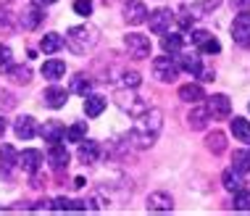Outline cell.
I'll list each match as a JSON object with an SVG mask.
<instances>
[{"instance_id": "obj_1", "label": "cell", "mask_w": 250, "mask_h": 216, "mask_svg": "<svg viewBox=\"0 0 250 216\" xmlns=\"http://www.w3.org/2000/svg\"><path fill=\"white\" fill-rule=\"evenodd\" d=\"M161 127H164V113L158 108H147L145 113L134 116V127H132V145L145 151V148H153L155 140L161 134Z\"/></svg>"}, {"instance_id": "obj_2", "label": "cell", "mask_w": 250, "mask_h": 216, "mask_svg": "<svg viewBox=\"0 0 250 216\" xmlns=\"http://www.w3.org/2000/svg\"><path fill=\"white\" fill-rule=\"evenodd\" d=\"M95 43H98V32L92 29V26H71L69 29V35H66V45L77 53V56H84L87 50H92L95 48Z\"/></svg>"}, {"instance_id": "obj_3", "label": "cell", "mask_w": 250, "mask_h": 216, "mask_svg": "<svg viewBox=\"0 0 250 216\" xmlns=\"http://www.w3.org/2000/svg\"><path fill=\"white\" fill-rule=\"evenodd\" d=\"M116 106L121 108L124 113H129V116H140V113H145L147 108H150V103H147L145 98H140L137 92L132 90V87H124V90L116 92Z\"/></svg>"}, {"instance_id": "obj_4", "label": "cell", "mask_w": 250, "mask_h": 216, "mask_svg": "<svg viewBox=\"0 0 250 216\" xmlns=\"http://www.w3.org/2000/svg\"><path fill=\"white\" fill-rule=\"evenodd\" d=\"M124 48L129 50V56H132L134 61H143V58H147V56L153 53V43H150V37L132 32V35L124 37Z\"/></svg>"}, {"instance_id": "obj_5", "label": "cell", "mask_w": 250, "mask_h": 216, "mask_svg": "<svg viewBox=\"0 0 250 216\" xmlns=\"http://www.w3.org/2000/svg\"><path fill=\"white\" fill-rule=\"evenodd\" d=\"M179 64L174 61L171 56H158L153 61V74L155 79H161V82H174V79L179 77Z\"/></svg>"}, {"instance_id": "obj_6", "label": "cell", "mask_w": 250, "mask_h": 216, "mask_svg": "<svg viewBox=\"0 0 250 216\" xmlns=\"http://www.w3.org/2000/svg\"><path fill=\"white\" fill-rule=\"evenodd\" d=\"M232 40L242 48H250V11H240L232 22Z\"/></svg>"}, {"instance_id": "obj_7", "label": "cell", "mask_w": 250, "mask_h": 216, "mask_svg": "<svg viewBox=\"0 0 250 216\" xmlns=\"http://www.w3.org/2000/svg\"><path fill=\"white\" fill-rule=\"evenodd\" d=\"M147 24H150V32L153 35H166L171 29V22H174V13L168 8H158V11H147Z\"/></svg>"}, {"instance_id": "obj_8", "label": "cell", "mask_w": 250, "mask_h": 216, "mask_svg": "<svg viewBox=\"0 0 250 216\" xmlns=\"http://www.w3.org/2000/svg\"><path fill=\"white\" fill-rule=\"evenodd\" d=\"M206 98H208V95H206ZM206 108H208V113H211V119H227L229 113H232V100H229L224 92H219V95H211V98H208Z\"/></svg>"}, {"instance_id": "obj_9", "label": "cell", "mask_w": 250, "mask_h": 216, "mask_svg": "<svg viewBox=\"0 0 250 216\" xmlns=\"http://www.w3.org/2000/svg\"><path fill=\"white\" fill-rule=\"evenodd\" d=\"M42 153L35 151V148H26V151L19 153V166L24 169L26 174H37L40 169H42Z\"/></svg>"}, {"instance_id": "obj_10", "label": "cell", "mask_w": 250, "mask_h": 216, "mask_svg": "<svg viewBox=\"0 0 250 216\" xmlns=\"http://www.w3.org/2000/svg\"><path fill=\"white\" fill-rule=\"evenodd\" d=\"M124 19H126V24H132V26L143 24L145 19H147V8H145L143 0H126V5H124Z\"/></svg>"}, {"instance_id": "obj_11", "label": "cell", "mask_w": 250, "mask_h": 216, "mask_svg": "<svg viewBox=\"0 0 250 216\" xmlns=\"http://www.w3.org/2000/svg\"><path fill=\"white\" fill-rule=\"evenodd\" d=\"M40 134H42V140L48 145H56L63 140V134H66V127H63V121H58V119H50V121H45L42 124V130H40Z\"/></svg>"}, {"instance_id": "obj_12", "label": "cell", "mask_w": 250, "mask_h": 216, "mask_svg": "<svg viewBox=\"0 0 250 216\" xmlns=\"http://www.w3.org/2000/svg\"><path fill=\"white\" fill-rule=\"evenodd\" d=\"M69 161H71V156H69V151H66L63 145H61V143L50 145L48 164H50V169H53V172H63V169H69Z\"/></svg>"}, {"instance_id": "obj_13", "label": "cell", "mask_w": 250, "mask_h": 216, "mask_svg": "<svg viewBox=\"0 0 250 216\" xmlns=\"http://www.w3.org/2000/svg\"><path fill=\"white\" fill-rule=\"evenodd\" d=\"M147 211H155V214L174 211V198L168 193H150L147 195Z\"/></svg>"}, {"instance_id": "obj_14", "label": "cell", "mask_w": 250, "mask_h": 216, "mask_svg": "<svg viewBox=\"0 0 250 216\" xmlns=\"http://www.w3.org/2000/svg\"><path fill=\"white\" fill-rule=\"evenodd\" d=\"M77 158L82 161V164L87 166V164H95V161L100 158V145L95 143V140H82L79 143V151H77Z\"/></svg>"}, {"instance_id": "obj_15", "label": "cell", "mask_w": 250, "mask_h": 216, "mask_svg": "<svg viewBox=\"0 0 250 216\" xmlns=\"http://www.w3.org/2000/svg\"><path fill=\"white\" fill-rule=\"evenodd\" d=\"M66 100H69V92H66L63 87H58V85H53L42 92V103L48 108H63Z\"/></svg>"}, {"instance_id": "obj_16", "label": "cell", "mask_w": 250, "mask_h": 216, "mask_svg": "<svg viewBox=\"0 0 250 216\" xmlns=\"http://www.w3.org/2000/svg\"><path fill=\"white\" fill-rule=\"evenodd\" d=\"M13 132H16L19 140H32L37 134V121L35 116H19L16 124H13Z\"/></svg>"}, {"instance_id": "obj_17", "label": "cell", "mask_w": 250, "mask_h": 216, "mask_svg": "<svg viewBox=\"0 0 250 216\" xmlns=\"http://www.w3.org/2000/svg\"><path fill=\"white\" fill-rule=\"evenodd\" d=\"M19 19H21V26H24V29H37L40 22L45 19V13H42V8H40V5L29 3V5L21 11V16H19Z\"/></svg>"}, {"instance_id": "obj_18", "label": "cell", "mask_w": 250, "mask_h": 216, "mask_svg": "<svg viewBox=\"0 0 250 216\" xmlns=\"http://www.w3.org/2000/svg\"><path fill=\"white\" fill-rule=\"evenodd\" d=\"M208 121H211V113H208L206 106H195L190 113H187V127L190 130H206Z\"/></svg>"}, {"instance_id": "obj_19", "label": "cell", "mask_w": 250, "mask_h": 216, "mask_svg": "<svg viewBox=\"0 0 250 216\" xmlns=\"http://www.w3.org/2000/svg\"><path fill=\"white\" fill-rule=\"evenodd\" d=\"M66 45V40L58 35V32H48V35H42L40 40V50L45 53V56H53V53H58L61 48Z\"/></svg>"}, {"instance_id": "obj_20", "label": "cell", "mask_w": 250, "mask_h": 216, "mask_svg": "<svg viewBox=\"0 0 250 216\" xmlns=\"http://www.w3.org/2000/svg\"><path fill=\"white\" fill-rule=\"evenodd\" d=\"M105 106H108V100L103 95H92V92H90V95H84V113L90 119H98L100 113L105 111Z\"/></svg>"}, {"instance_id": "obj_21", "label": "cell", "mask_w": 250, "mask_h": 216, "mask_svg": "<svg viewBox=\"0 0 250 216\" xmlns=\"http://www.w3.org/2000/svg\"><path fill=\"white\" fill-rule=\"evenodd\" d=\"M42 77L50 79V82H58L61 77H66V64H63V61H58V58L45 61V64H42Z\"/></svg>"}, {"instance_id": "obj_22", "label": "cell", "mask_w": 250, "mask_h": 216, "mask_svg": "<svg viewBox=\"0 0 250 216\" xmlns=\"http://www.w3.org/2000/svg\"><path fill=\"white\" fill-rule=\"evenodd\" d=\"M53 211H87L90 203L87 200H71V198H56L50 203Z\"/></svg>"}, {"instance_id": "obj_23", "label": "cell", "mask_w": 250, "mask_h": 216, "mask_svg": "<svg viewBox=\"0 0 250 216\" xmlns=\"http://www.w3.org/2000/svg\"><path fill=\"white\" fill-rule=\"evenodd\" d=\"M206 98V92H203L200 85H182L179 87V100H185V103H200V100Z\"/></svg>"}, {"instance_id": "obj_24", "label": "cell", "mask_w": 250, "mask_h": 216, "mask_svg": "<svg viewBox=\"0 0 250 216\" xmlns=\"http://www.w3.org/2000/svg\"><path fill=\"white\" fill-rule=\"evenodd\" d=\"M69 92H77V95H90L92 92V79L87 77V74H77V77H71V85H69Z\"/></svg>"}, {"instance_id": "obj_25", "label": "cell", "mask_w": 250, "mask_h": 216, "mask_svg": "<svg viewBox=\"0 0 250 216\" xmlns=\"http://www.w3.org/2000/svg\"><path fill=\"white\" fill-rule=\"evenodd\" d=\"M221 182H224V187L229 193H237L245 187V179H242V174L240 172H234V169H227L224 174H221Z\"/></svg>"}, {"instance_id": "obj_26", "label": "cell", "mask_w": 250, "mask_h": 216, "mask_svg": "<svg viewBox=\"0 0 250 216\" xmlns=\"http://www.w3.org/2000/svg\"><path fill=\"white\" fill-rule=\"evenodd\" d=\"M232 134H234V140H242V143L250 145V121L242 116H234L232 119Z\"/></svg>"}, {"instance_id": "obj_27", "label": "cell", "mask_w": 250, "mask_h": 216, "mask_svg": "<svg viewBox=\"0 0 250 216\" xmlns=\"http://www.w3.org/2000/svg\"><path fill=\"white\" fill-rule=\"evenodd\" d=\"M16 164H19V153L13 151V145H3V148H0V169L8 174Z\"/></svg>"}, {"instance_id": "obj_28", "label": "cell", "mask_w": 250, "mask_h": 216, "mask_svg": "<svg viewBox=\"0 0 250 216\" xmlns=\"http://www.w3.org/2000/svg\"><path fill=\"white\" fill-rule=\"evenodd\" d=\"M84 137H87V121H74L71 127H66L63 140H69V143H82Z\"/></svg>"}, {"instance_id": "obj_29", "label": "cell", "mask_w": 250, "mask_h": 216, "mask_svg": "<svg viewBox=\"0 0 250 216\" xmlns=\"http://www.w3.org/2000/svg\"><path fill=\"white\" fill-rule=\"evenodd\" d=\"M206 148L211 153H216V156H219V153H224L227 151V134L224 132H211L206 137Z\"/></svg>"}, {"instance_id": "obj_30", "label": "cell", "mask_w": 250, "mask_h": 216, "mask_svg": "<svg viewBox=\"0 0 250 216\" xmlns=\"http://www.w3.org/2000/svg\"><path fill=\"white\" fill-rule=\"evenodd\" d=\"M179 69L192 74V77H200V71H203L200 56H179Z\"/></svg>"}, {"instance_id": "obj_31", "label": "cell", "mask_w": 250, "mask_h": 216, "mask_svg": "<svg viewBox=\"0 0 250 216\" xmlns=\"http://www.w3.org/2000/svg\"><path fill=\"white\" fill-rule=\"evenodd\" d=\"M8 79L13 85H26L32 79V69L29 66H8Z\"/></svg>"}, {"instance_id": "obj_32", "label": "cell", "mask_w": 250, "mask_h": 216, "mask_svg": "<svg viewBox=\"0 0 250 216\" xmlns=\"http://www.w3.org/2000/svg\"><path fill=\"white\" fill-rule=\"evenodd\" d=\"M234 164L232 169L234 172H240V174H250V151H234Z\"/></svg>"}, {"instance_id": "obj_33", "label": "cell", "mask_w": 250, "mask_h": 216, "mask_svg": "<svg viewBox=\"0 0 250 216\" xmlns=\"http://www.w3.org/2000/svg\"><path fill=\"white\" fill-rule=\"evenodd\" d=\"M161 45H164L166 53H171V56H177V53L182 50V45H185V40H182V35H164V40H161Z\"/></svg>"}, {"instance_id": "obj_34", "label": "cell", "mask_w": 250, "mask_h": 216, "mask_svg": "<svg viewBox=\"0 0 250 216\" xmlns=\"http://www.w3.org/2000/svg\"><path fill=\"white\" fill-rule=\"evenodd\" d=\"M232 206L237 208V211H250V190L242 187V190L234 193V203Z\"/></svg>"}, {"instance_id": "obj_35", "label": "cell", "mask_w": 250, "mask_h": 216, "mask_svg": "<svg viewBox=\"0 0 250 216\" xmlns=\"http://www.w3.org/2000/svg\"><path fill=\"white\" fill-rule=\"evenodd\" d=\"M198 48H200V53H206V56H216V53H221V43L211 35L208 40H203Z\"/></svg>"}, {"instance_id": "obj_36", "label": "cell", "mask_w": 250, "mask_h": 216, "mask_svg": "<svg viewBox=\"0 0 250 216\" xmlns=\"http://www.w3.org/2000/svg\"><path fill=\"white\" fill-rule=\"evenodd\" d=\"M74 11L79 13V16H90L92 13V0H74Z\"/></svg>"}, {"instance_id": "obj_37", "label": "cell", "mask_w": 250, "mask_h": 216, "mask_svg": "<svg viewBox=\"0 0 250 216\" xmlns=\"http://www.w3.org/2000/svg\"><path fill=\"white\" fill-rule=\"evenodd\" d=\"M140 82H143V77H140L137 71H126L124 79H121V85H124V87H132V90H134V87H140Z\"/></svg>"}, {"instance_id": "obj_38", "label": "cell", "mask_w": 250, "mask_h": 216, "mask_svg": "<svg viewBox=\"0 0 250 216\" xmlns=\"http://www.w3.org/2000/svg\"><path fill=\"white\" fill-rule=\"evenodd\" d=\"M195 16H198V13H192L190 8H182V11H179V16H174V19H177L182 26H190V24L195 22Z\"/></svg>"}, {"instance_id": "obj_39", "label": "cell", "mask_w": 250, "mask_h": 216, "mask_svg": "<svg viewBox=\"0 0 250 216\" xmlns=\"http://www.w3.org/2000/svg\"><path fill=\"white\" fill-rule=\"evenodd\" d=\"M11 58H13V53L8 45H0V69H8L11 66Z\"/></svg>"}, {"instance_id": "obj_40", "label": "cell", "mask_w": 250, "mask_h": 216, "mask_svg": "<svg viewBox=\"0 0 250 216\" xmlns=\"http://www.w3.org/2000/svg\"><path fill=\"white\" fill-rule=\"evenodd\" d=\"M232 11H234V13L250 11V0H232Z\"/></svg>"}, {"instance_id": "obj_41", "label": "cell", "mask_w": 250, "mask_h": 216, "mask_svg": "<svg viewBox=\"0 0 250 216\" xmlns=\"http://www.w3.org/2000/svg\"><path fill=\"white\" fill-rule=\"evenodd\" d=\"M208 37H211V32H206V29H198V32H192V43H195V45H200L203 40H208Z\"/></svg>"}, {"instance_id": "obj_42", "label": "cell", "mask_w": 250, "mask_h": 216, "mask_svg": "<svg viewBox=\"0 0 250 216\" xmlns=\"http://www.w3.org/2000/svg\"><path fill=\"white\" fill-rule=\"evenodd\" d=\"M219 3H221V0H203V3L198 5V11H211V8H216Z\"/></svg>"}, {"instance_id": "obj_43", "label": "cell", "mask_w": 250, "mask_h": 216, "mask_svg": "<svg viewBox=\"0 0 250 216\" xmlns=\"http://www.w3.org/2000/svg\"><path fill=\"white\" fill-rule=\"evenodd\" d=\"M3 24H11V16H8V8L0 5V26H3Z\"/></svg>"}, {"instance_id": "obj_44", "label": "cell", "mask_w": 250, "mask_h": 216, "mask_svg": "<svg viewBox=\"0 0 250 216\" xmlns=\"http://www.w3.org/2000/svg\"><path fill=\"white\" fill-rule=\"evenodd\" d=\"M200 79H203V82H213V79H216V74H213V71H206V69H203V71H200Z\"/></svg>"}, {"instance_id": "obj_45", "label": "cell", "mask_w": 250, "mask_h": 216, "mask_svg": "<svg viewBox=\"0 0 250 216\" xmlns=\"http://www.w3.org/2000/svg\"><path fill=\"white\" fill-rule=\"evenodd\" d=\"M5 130H8V121H5L3 116H0V140H3V134H5Z\"/></svg>"}, {"instance_id": "obj_46", "label": "cell", "mask_w": 250, "mask_h": 216, "mask_svg": "<svg viewBox=\"0 0 250 216\" xmlns=\"http://www.w3.org/2000/svg\"><path fill=\"white\" fill-rule=\"evenodd\" d=\"M42 5H50V3H58V0H40Z\"/></svg>"}]
</instances>
